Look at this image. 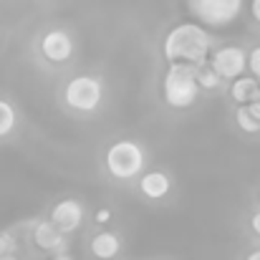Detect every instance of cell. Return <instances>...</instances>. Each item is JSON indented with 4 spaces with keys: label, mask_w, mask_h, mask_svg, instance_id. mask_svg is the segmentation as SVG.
Here are the masks:
<instances>
[{
    "label": "cell",
    "mask_w": 260,
    "mask_h": 260,
    "mask_svg": "<svg viewBox=\"0 0 260 260\" xmlns=\"http://www.w3.org/2000/svg\"><path fill=\"white\" fill-rule=\"evenodd\" d=\"M41 56L51 63H66L74 56V38L63 28H51L41 36Z\"/></svg>",
    "instance_id": "7"
},
{
    "label": "cell",
    "mask_w": 260,
    "mask_h": 260,
    "mask_svg": "<svg viewBox=\"0 0 260 260\" xmlns=\"http://www.w3.org/2000/svg\"><path fill=\"white\" fill-rule=\"evenodd\" d=\"M250 228H253L255 235H260V212H255V215L250 217Z\"/></svg>",
    "instance_id": "20"
},
{
    "label": "cell",
    "mask_w": 260,
    "mask_h": 260,
    "mask_svg": "<svg viewBox=\"0 0 260 260\" xmlns=\"http://www.w3.org/2000/svg\"><path fill=\"white\" fill-rule=\"evenodd\" d=\"M104 99V84L96 76H74L63 88V101L74 111H96Z\"/></svg>",
    "instance_id": "5"
},
{
    "label": "cell",
    "mask_w": 260,
    "mask_h": 260,
    "mask_svg": "<svg viewBox=\"0 0 260 260\" xmlns=\"http://www.w3.org/2000/svg\"><path fill=\"white\" fill-rule=\"evenodd\" d=\"M119 250H121V240H119V235H116V233L104 230V233L93 235V240H91V253H93L99 260L116 258V255H119Z\"/></svg>",
    "instance_id": "11"
},
{
    "label": "cell",
    "mask_w": 260,
    "mask_h": 260,
    "mask_svg": "<svg viewBox=\"0 0 260 260\" xmlns=\"http://www.w3.org/2000/svg\"><path fill=\"white\" fill-rule=\"evenodd\" d=\"M18 126V111L8 99H0V139H8Z\"/></svg>",
    "instance_id": "13"
},
{
    "label": "cell",
    "mask_w": 260,
    "mask_h": 260,
    "mask_svg": "<svg viewBox=\"0 0 260 260\" xmlns=\"http://www.w3.org/2000/svg\"><path fill=\"white\" fill-rule=\"evenodd\" d=\"M194 79H197V86L200 88H217L220 81H222V79L215 74V69H212L210 63L197 66V69H194Z\"/></svg>",
    "instance_id": "14"
},
{
    "label": "cell",
    "mask_w": 260,
    "mask_h": 260,
    "mask_svg": "<svg viewBox=\"0 0 260 260\" xmlns=\"http://www.w3.org/2000/svg\"><path fill=\"white\" fill-rule=\"evenodd\" d=\"M210 66L215 69V74L225 81H235L248 71V53L240 46H222L212 53Z\"/></svg>",
    "instance_id": "6"
},
{
    "label": "cell",
    "mask_w": 260,
    "mask_h": 260,
    "mask_svg": "<svg viewBox=\"0 0 260 260\" xmlns=\"http://www.w3.org/2000/svg\"><path fill=\"white\" fill-rule=\"evenodd\" d=\"M250 13H253V18L260 23V0H253V3H250Z\"/></svg>",
    "instance_id": "21"
},
{
    "label": "cell",
    "mask_w": 260,
    "mask_h": 260,
    "mask_svg": "<svg viewBox=\"0 0 260 260\" xmlns=\"http://www.w3.org/2000/svg\"><path fill=\"white\" fill-rule=\"evenodd\" d=\"M248 71L253 74L255 81H260V46H255V48L248 53Z\"/></svg>",
    "instance_id": "16"
},
{
    "label": "cell",
    "mask_w": 260,
    "mask_h": 260,
    "mask_svg": "<svg viewBox=\"0 0 260 260\" xmlns=\"http://www.w3.org/2000/svg\"><path fill=\"white\" fill-rule=\"evenodd\" d=\"M51 222L63 235L79 230L81 222H84V205L79 200H61V202H56V207L51 210Z\"/></svg>",
    "instance_id": "8"
},
{
    "label": "cell",
    "mask_w": 260,
    "mask_h": 260,
    "mask_svg": "<svg viewBox=\"0 0 260 260\" xmlns=\"http://www.w3.org/2000/svg\"><path fill=\"white\" fill-rule=\"evenodd\" d=\"M162 93H165L167 106H172V109H187V106H192L197 101V93H200L197 79H194V69L192 66H182V63L170 66L167 74H165Z\"/></svg>",
    "instance_id": "3"
},
{
    "label": "cell",
    "mask_w": 260,
    "mask_h": 260,
    "mask_svg": "<svg viewBox=\"0 0 260 260\" xmlns=\"http://www.w3.org/2000/svg\"><path fill=\"white\" fill-rule=\"evenodd\" d=\"M0 260H18V255H0Z\"/></svg>",
    "instance_id": "24"
},
{
    "label": "cell",
    "mask_w": 260,
    "mask_h": 260,
    "mask_svg": "<svg viewBox=\"0 0 260 260\" xmlns=\"http://www.w3.org/2000/svg\"><path fill=\"white\" fill-rule=\"evenodd\" d=\"M15 248H18L15 238L10 233H0V255H15Z\"/></svg>",
    "instance_id": "17"
},
{
    "label": "cell",
    "mask_w": 260,
    "mask_h": 260,
    "mask_svg": "<svg viewBox=\"0 0 260 260\" xmlns=\"http://www.w3.org/2000/svg\"><path fill=\"white\" fill-rule=\"evenodd\" d=\"M210 33L200 25V23H179L167 33L165 43H162V53L170 61V66L182 63V66H202L207 63L210 56Z\"/></svg>",
    "instance_id": "1"
},
{
    "label": "cell",
    "mask_w": 260,
    "mask_h": 260,
    "mask_svg": "<svg viewBox=\"0 0 260 260\" xmlns=\"http://www.w3.org/2000/svg\"><path fill=\"white\" fill-rule=\"evenodd\" d=\"M109 220H111V210H106V207H104V210H99V212H96V222H101V225H104V222H109Z\"/></svg>",
    "instance_id": "19"
},
{
    "label": "cell",
    "mask_w": 260,
    "mask_h": 260,
    "mask_svg": "<svg viewBox=\"0 0 260 260\" xmlns=\"http://www.w3.org/2000/svg\"><path fill=\"white\" fill-rule=\"evenodd\" d=\"M235 119H238V126L245 132V134H258L260 132V121L250 114V109H248V104H243V106H238V111H235Z\"/></svg>",
    "instance_id": "15"
},
{
    "label": "cell",
    "mask_w": 260,
    "mask_h": 260,
    "mask_svg": "<svg viewBox=\"0 0 260 260\" xmlns=\"http://www.w3.org/2000/svg\"><path fill=\"white\" fill-rule=\"evenodd\" d=\"M51 260H74V258H71V255H66V253H58L56 258H51Z\"/></svg>",
    "instance_id": "22"
},
{
    "label": "cell",
    "mask_w": 260,
    "mask_h": 260,
    "mask_svg": "<svg viewBox=\"0 0 260 260\" xmlns=\"http://www.w3.org/2000/svg\"><path fill=\"white\" fill-rule=\"evenodd\" d=\"M258 81L253 79V76H240V79H235L233 84H230V96H233V101L235 104H250L253 101V96L258 93Z\"/></svg>",
    "instance_id": "12"
},
{
    "label": "cell",
    "mask_w": 260,
    "mask_h": 260,
    "mask_svg": "<svg viewBox=\"0 0 260 260\" xmlns=\"http://www.w3.org/2000/svg\"><path fill=\"white\" fill-rule=\"evenodd\" d=\"M248 260H260V250H253V253L248 255Z\"/></svg>",
    "instance_id": "23"
},
{
    "label": "cell",
    "mask_w": 260,
    "mask_h": 260,
    "mask_svg": "<svg viewBox=\"0 0 260 260\" xmlns=\"http://www.w3.org/2000/svg\"><path fill=\"white\" fill-rule=\"evenodd\" d=\"M248 109H250V114H253V116L260 121V88H258V93L253 96V101L248 104Z\"/></svg>",
    "instance_id": "18"
},
{
    "label": "cell",
    "mask_w": 260,
    "mask_h": 260,
    "mask_svg": "<svg viewBox=\"0 0 260 260\" xmlns=\"http://www.w3.org/2000/svg\"><path fill=\"white\" fill-rule=\"evenodd\" d=\"M33 243H36L41 250H51V253L66 248L63 233H58V228H56L51 220H43V222L36 225V230H33Z\"/></svg>",
    "instance_id": "9"
},
{
    "label": "cell",
    "mask_w": 260,
    "mask_h": 260,
    "mask_svg": "<svg viewBox=\"0 0 260 260\" xmlns=\"http://www.w3.org/2000/svg\"><path fill=\"white\" fill-rule=\"evenodd\" d=\"M104 162H106V172L114 179L129 182L144 170V149H142V144H137L132 139H119L106 149Z\"/></svg>",
    "instance_id": "2"
},
{
    "label": "cell",
    "mask_w": 260,
    "mask_h": 260,
    "mask_svg": "<svg viewBox=\"0 0 260 260\" xmlns=\"http://www.w3.org/2000/svg\"><path fill=\"white\" fill-rule=\"evenodd\" d=\"M189 13L205 28H228L243 10V0H187Z\"/></svg>",
    "instance_id": "4"
},
{
    "label": "cell",
    "mask_w": 260,
    "mask_h": 260,
    "mask_svg": "<svg viewBox=\"0 0 260 260\" xmlns=\"http://www.w3.org/2000/svg\"><path fill=\"white\" fill-rule=\"evenodd\" d=\"M170 189H172L170 177L165 172H159V170H152V172L142 174V179H139V192L144 197H149V200H162V197L170 194Z\"/></svg>",
    "instance_id": "10"
}]
</instances>
